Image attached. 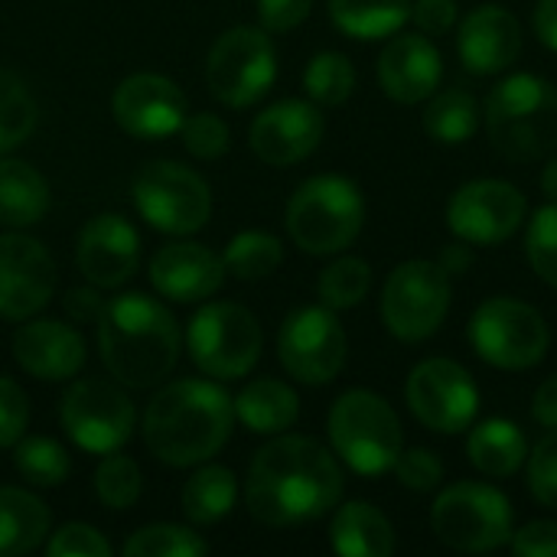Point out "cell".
I'll list each match as a JSON object with an SVG mask.
<instances>
[{"instance_id":"22","label":"cell","mask_w":557,"mask_h":557,"mask_svg":"<svg viewBox=\"0 0 557 557\" xmlns=\"http://www.w3.org/2000/svg\"><path fill=\"white\" fill-rule=\"evenodd\" d=\"M225 274H228L225 261L196 242H173V245L160 248L157 258L150 261L153 287L163 297L180 300V304L212 297L222 287Z\"/></svg>"},{"instance_id":"48","label":"cell","mask_w":557,"mask_h":557,"mask_svg":"<svg viewBox=\"0 0 557 557\" xmlns=\"http://www.w3.org/2000/svg\"><path fill=\"white\" fill-rule=\"evenodd\" d=\"M512 552L519 557H557V522H529L512 535Z\"/></svg>"},{"instance_id":"4","label":"cell","mask_w":557,"mask_h":557,"mask_svg":"<svg viewBox=\"0 0 557 557\" xmlns=\"http://www.w3.org/2000/svg\"><path fill=\"white\" fill-rule=\"evenodd\" d=\"M486 131L512 163L548 157L557 147V88L529 72L503 78L486 98Z\"/></svg>"},{"instance_id":"28","label":"cell","mask_w":557,"mask_h":557,"mask_svg":"<svg viewBox=\"0 0 557 557\" xmlns=\"http://www.w3.org/2000/svg\"><path fill=\"white\" fill-rule=\"evenodd\" d=\"M235 414L255 434H281L297 421L300 401L290 385H284L277 379H258L238 392Z\"/></svg>"},{"instance_id":"50","label":"cell","mask_w":557,"mask_h":557,"mask_svg":"<svg viewBox=\"0 0 557 557\" xmlns=\"http://www.w3.org/2000/svg\"><path fill=\"white\" fill-rule=\"evenodd\" d=\"M532 418L542 424V428H557V375L545 379L542 388L535 392V401H532Z\"/></svg>"},{"instance_id":"23","label":"cell","mask_w":557,"mask_h":557,"mask_svg":"<svg viewBox=\"0 0 557 557\" xmlns=\"http://www.w3.org/2000/svg\"><path fill=\"white\" fill-rule=\"evenodd\" d=\"M13 359L33 379L62 382L85 366V339L59 320H33L13 336Z\"/></svg>"},{"instance_id":"13","label":"cell","mask_w":557,"mask_h":557,"mask_svg":"<svg viewBox=\"0 0 557 557\" xmlns=\"http://www.w3.org/2000/svg\"><path fill=\"white\" fill-rule=\"evenodd\" d=\"M62 428L88 454H114L134 434L131 398L101 379H78L62 398Z\"/></svg>"},{"instance_id":"32","label":"cell","mask_w":557,"mask_h":557,"mask_svg":"<svg viewBox=\"0 0 557 557\" xmlns=\"http://www.w3.org/2000/svg\"><path fill=\"white\" fill-rule=\"evenodd\" d=\"M480 127V104L470 91L463 88H450L431 98L428 111H424V131L454 147V144H467Z\"/></svg>"},{"instance_id":"24","label":"cell","mask_w":557,"mask_h":557,"mask_svg":"<svg viewBox=\"0 0 557 557\" xmlns=\"http://www.w3.org/2000/svg\"><path fill=\"white\" fill-rule=\"evenodd\" d=\"M441 52L428 36H395L379 55V82L401 104L428 101L441 82Z\"/></svg>"},{"instance_id":"30","label":"cell","mask_w":557,"mask_h":557,"mask_svg":"<svg viewBox=\"0 0 557 557\" xmlns=\"http://www.w3.org/2000/svg\"><path fill=\"white\" fill-rule=\"evenodd\" d=\"M330 16L352 39H382L411 20V0H330Z\"/></svg>"},{"instance_id":"39","label":"cell","mask_w":557,"mask_h":557,"mask_svg":"<svg viewBox=\"0 0 557 557\" xmlns=\"http://www.w3.org/2000/svg\"><path fill=\"white\" fill-rule=\"evenodd\" d=\"M206 542L183 525H147L124 542V557H199Z\"/></svg>"},{"instance_id":"1","label":"cell","mask_w":557,"mask_h":557,"mask_svg":"<svg viewBox=\"0 0 557 557\" xmlns=\"http://www.w3.org/2000/svg\"><path fill=\"white\" fill-rule=\"evenodd\" d=\"M343 496V470L310 437H277L258 450L245 483L248 512L271 529L326 516Z\"/></svg>"},{"instance_id":"34","label":"cell","mask_w":557,"mask_h":557,"mask_svg":"<svg viewBox=\"0 0 557 557\" xmlns=\"http://www.w3.org/2000/svg\"><path fill=\"white\" fill-rule=\"evenodd\" d=\"M36 101L26 82L7 69H0V153L20 147L36 127Z\"/></svg>"},{"instance_id":"41","label":"cell","mask_w":557,"mask_h":557,"mask_svg":"<svg viewBox=\"0 0 557 557\" xmlns=\"http://www.w3.org/2000/svg\"><path fill=\"white\" fill-rule=\"evenodd\" d=\"M183 147L199 160H215L228 150V124L219 114H189L180 124Z\"/></svg>"},{"instance_id":"37","label":"cell","mask_w":557,"mask_h":557,"mask_svg":"<svg viewBox=\"0 0 557 557\" xmlns=\"http://www.w3.org/2000/svg\"><path fill=\"white\" fill-rule=\"evenodd\" d=\"M304 88L317 104H343L356 88V69L343 52H320L304 72Z\"/></svg>"},{"instance_id":"27","label":"cell","mask_w":557,"mask_h":557,"mask_svg":"<svg viewBox=\"0 0 557 557\" xmlns=\"http://www.w3.org/2000/svg\"><path fill=\"white\" fill-rule=\"evenodd\" d=\"M467 454L480 473H486L493 480H506L525 463L529 441L519 431V424L493 418V421H483L473 428V434L467 441Z\"/></svg>"},{"instance_id":"17","label":"cell","mask_w":557,"mask_h":557,"mask_svg":"<svg viewBox=\"0 0 557 557\" xmlns=\"http://www.w3.org/2000/svg\"><path fill=\"white\" fill-rule=\"evenodd\" d=\"M55 290V264L49 251L20 232L0 235V317L26 320L39 313Z\"/></svg>"},{"instance_id":"31","label":"cell","mask_w":557,"mask_h":557,"mask_svg":"<svg viewBox=\"0 0 557 557\" xmlns=\"http://www.w3.org/2000/svg\"><path fill=\"white\" fill-rule=\"evenodd\" d=\"M235 476L225 467H202L183 486V512L193 525H212L235 506Z\"/></svg>"},{"instance_id":"14","label":"cell","mask_w":557,"mask_h":557,"mask_svg":"<svg viewBox=\"0 0 557 557\" xmlns=\"http://www.w3.org/2000/svg\"><path fill=\"white\" fill-rule=\"evenodd\" d=\"M284 369L304 385H326L346 366V330L330 307L294 310L277 333Z\"/></svg>"},{"instance_id":"10","label":"cell","mask_w":557,"mask_h":557,"mask_svg":"<svg viewBox=\"0 0 557 557\" xmlns=\"http://www.w3.org/2000/svg\"><path fill=\"white\" fill-rule=\"evenodd\" d=\"M134 202L137 212L166 235L199 232L212 215L209 183L173 160L147 163L134 176Z\"/></svg>"},{"instance_id":"38","label":"cell","mask_w":557,"mask_h":557,"mask_svg":"<svg viewBox=\"0 0 557 557\" xmlns=\"http://www.w3.org/2000/svg\"><path fill=\"white\" fill-rule=\"evenodd\" d=\"M140 467L124 457V454H104V460L98 463L95 470V493L98 499L114 509V512H124L131 509L137 499H140Z\"/></svg>"},{"instance_id":"43","label":"cell","mask_w":557,"mask_h":557,"mask_svg":"<svg viewBox=\"0 0 557 557\" xmlns=\"http://www.w3.org/2000/svg\"><path fill=\"white\" fill-rule=\"evenodd\" d=\"M392 470L398 473V483L414 490V493H431L444 480V463L437 460V454H431L424 447L401 450V457L395 460Z\"/></svg>"},{"instance_id":"18","label":"cell","mask_w":557,"mask_h":557,"mask_svg":"<svg viewBox=\"0 0 557 557\" xmlns=\"http://www.w3.org/2000/svg\"><path fill=\"white\" fill-rule=\"evenodd\" d=\"M114 117L127 134L140 140L166 137L180 131V124L186 121V98L170 78L153 72H137L117 85Z\"/></svg>"},{"instance_id":"35","label":"cell","mask_w":557,"mask_h":557,"mask_svg":"<svg viewBox=\"0 0 557 557\" xmlns=\"http://www.w3.org/2000/svg\"><path fill=\"white\" fill-rule=\"evenodd\" d=\"M13 463H16L20 476L33 486H62L72 470L62 444H55L49 437H26V441L20 437Z\"/></svg>"},{"instance_id":"49","label":"cell","mask_w":557,"mask_h":557,"mask_svg":"<svg viewBox=\"0 0 557 557\" xmlns=\"http://www.w3.org/2000/svg\"><path fill=\"white\" fill-rule=\"evenodd\" d=\"M65 313L75 320V323H98L101 313H104V297L91 287H82V290H69L65 297Z\"/></svg>"},{"instance_id":"20","label":"cell","mask_w":557,"mask_h":557,"mask_svg":"<svg viewBox=\"0 0 557 557\" xmlns=\"http://www.w3.org/2000/svg\"><path fill=\"white\" fill-rule=\"evenodd\" d=\"M78 271L95 287H121L140 261V238L124 215L104 212L85 222L75 245Z\"/></svg>"},{"instance_id":"21","label":"cell","mask_w":557,"mask_h":557,"mask_svg":"<svg viewBox=\"0 0 557 557\" xmlns=\"http://www.w3.org/2000/svg\"><path fill=\"white\" fill-rule=\"evenodd\" d=\"M457 49H460L463 65L476 75L506 72L522 52V26L506 7H496V3L476 7L460 23Z\"/></svg>"},{"instance_id":"3","label":"cell","mask_w":557,"mask_h":557,"mask_svg":"<svg viewBox=\"0 0 557 557\" xmlns=\"http://www.w3.org/2000/svg\"><path fill=\"white\" fill-rule=\"evenodd\" d=\"M98 352L104 369L131 388L163 382L180 359V326L173 313L147 294H121L98 320Z\"/></svg>"},{"instance_id":"11","label":"cell","mask_w":557,"mask_h":557,"mask_svg":"<svg viewBox=\"0 0 557 557\" xmlns=\"http://www.w3.org/2000/svg\"><path fill=\"white\" fill-rule=\"evenodd\" d=\"M450 310V274L431 261L398 264L382 290V320L405 339L421 343L434 336Z\"/></svg>"},{"instance_id":"6","label":"cell","mask_w":557,"mask_h":557,"mask_svg":"<svg viewBox=\"0 0 557 557\" xmlns=\"http://www.w3.org/2000/svg\"><path fill=\"white\" fill-rule=\"evenodd\" d=\"M333 450L362 476H379L395 467L405 450L401 421L392 405L366 388L346 392L330 411Z\"/></svg>"},{"instance_id":"12","label":"cell","mask_w":557,"mask_h":557,"mask_svg":"<svg viewBox=\"0 0 557 557\" xmlns=\"http://www.w3.org/2000/svg\"><path fill=\"white\" fill-rule=\"evenodd\" d=\"M277 75V55L271 39L255 26L225 29L206 59L209 91L228 108L255 104Z\"/></svg>"},{"instance_id":"53","label":"cell","mask_w":557,"mask_h":557,"mask_svg":"<svg viewBox=\"0 0 557 557\" xmlns=\"http://www.w3.org/2000/svg\"><path fill=\"white\" fill-rule=\"evenodd\" d=\"M542 193L557 202V157L555 160H548V166H545V173H542Z\"/></svg>"},{"instance_id":"26","label":"cell","mask_w":557,"mask_h":557,"mask_svg":"<svg viewBox=\"0 0 557 557\" xmlns=\"http://www.w3.org/2000/svg\"><path fill=\"white\" fill-rule=\"evenodd\" d=\"M49 532V509L26 490L0 486V557L36 552Z\"/></svg>"},{"instance_id":"7","label":"cell","mask_w":557,"mask_h":557,"mask_svg":"<svg viewBox=\"0 0 557 557\" xmlns=\"http://www.w3.org/2000/svg\"><path fill=\"white\" fill-rule=\"evenodd\" d=\"M431 525L447 548L483 555L503 548L512 539V506L493 486L457 483L437 496Z\"/></svg>"},{"instance_id":"47","label":"cell","mask_w":557,"mask_h":557,"mask_svg":"<svg viewBox=\"0 0 557 557\" xmlns=\"http://www.w3.org/2000/svg\"><path fill=\"white\" fill-rule=\"evenodd\" d=\"M411 20L424 36H444L457 23V3L454 0H418L411 3Z\"/></svg>"},{"instance_id":"44","label":"cell","mask_w":557,"mask_h":557,"mask_svg":"<svg viewBox=\"0 0 557 557\" xmlns=\"http://www.w3.org/2000/svg\"><path fill=\"white\" fill-rule=\"evenodd\" d=\"M46 552H49V557H108L111 555V545H108V539L98 529L72 522V525H62L49 539Z\"/></svg>"},{"instance_id":"42","label":"cell","mask_w":557,"mask_h":557,"mask_svg":"<svg viewBox=\"0 0 557 557\" xmlns=\"http://www.w3.org/2000/svg\"><path fill=\"white\" fill-rule=\"evenodd\" d=\"M525 460H529V490H532V496L542 506L557 509V428H552V434L535 444V450H529Z\"/></svg>"},{"instance_id":"52","label":"cell","mask_w":557,"mask_h":557,"mask_svg":"<svg viewBox=\"0 0 557 557\" xmlns=\"http://www.w3.org/2000/svg\"><path fill=\"white\" fill-rule=\"evenodd\" d=\"M450 277L454 274H467L470 271V264H473V251H470V242L467 245H447L444 251H441V261H437Z\"/></svg>"},{"instance_id":"29","label":"cell","mask_w":557,"mask_h":557,"mask_svg":"<svg viewBox=\"0 0 557 557\" xmlns=\"http://www.w3.org/2000/svg\"><path fill=\"white\" fill-rule=\"evenodd\" d=\"M49 209L46 180L23 160H0V225H36Z\"/></svg>"},{"instance_id":"16","label":"cell","mask_w":557,"mask_h":557,"mask_svg":"<svg viewBox=\"0 0 557 557\" xmlns=\"http://www.w3.org/2000/svg\"><path fill=\"white\" fill-rule=\"evenodd\" d=\"M525 196L503 180H473L460 186L447 206V225L460 242L470 245H499L525 219Z\"/></svg>"},{"instance_id":"9","label":"cell","mask_w":557,"mask_h":557,"mask_svg":"<svg viewBox=\"0 0 557 557\" xmlns=\"http://www.w3.org/2000/svg\"><path fill=\"white\" fill-rule=\"evenodd\" d=\"M261 343L264 336L255 313L238 304H209L186 330L193 362L215 379L248 375L261 356Z\"/></svg>"},{"instance_id":"25","label":"cell","mask_w":557,"mask_h":557,"mask_svg":"<svg viewBox=\"0 0 557 557\" xmlns=\"http://www.w3.org/2000/svg\"><path fill=\"white\" fill-rule=\"evenodd\" d=\"M330 542L343 557H388L395 552V529L375 506L346 503L333 519Z\"/></svg>"},{"instance_id":"46","label":"cell","mask_w":557,"mask_h":557,"mask_svg":"<svg viewBox=\"0 0 557 557\" xmlns=\"http://www.w3.org/2000/svg\"><path fill=\"white\" fill-rule=\"evenodd\" d=\"M313 10V0H258V16L264 29L271 33H287L300 26Z\"/></svg>"},{"instance_id":"15","label":"cell","mask_w":557,"mask_h":557,"mask_svg":"<svg viewBox=\"0 0 557 557\" xmlns=\"http://www.w3.org/2000/svg\"><path fill=\"white\" fill-rule=\"evenodd\" d=\"M408 405L414 418L437 434H460L480 411L476 382L454 359H428L408 375Z\"/></svg>"},{"instance_id":"36","label":"cell","mask_w":557,"mask_h":557,"mask_svg":"<svg viewBox=\"0 0 557 557\" xmlns=\"http://www.w3.org/2000/svg\"><path fill=\"white\" fill-rule=\"evenodd\" d=\"M372 287V268L362 258H339L320 274V300L330 310H349L366 300Z\"/></svg>"},{"instance_id":"33","label":"cell","mask_w":557,"mask_h":557,"mask_svg":"<svg viewBox=\"0 0 557 557\" xmlns=\"http://www.w3.org/2000/svg\"><path fill=\"white\" fill-rule=\"evenodd\" d=\"M281 258H284V248L271 232H242L228 242V248L222 255L225 271L235 274L238 281L268 277L271 271H277Z\"/></svg>"},{"instance_id":"2","label":"cell","mask_w":557,"mask_h":557,"mask_svg":"<svg viewBox=\"0 0 557 557\" xmlns=\"http://www.w3.org/2000/svg\"><path fill=\"white\" fill-rule=\"evenodd\" d=\"M235 401L212 382L183 379L157 392L144 414L147 450L170 467H196L219 454L232 434Z\"/></svg>"},{"instance_id":"45","label":"cell","mask_w":557,"mask_h":557,"mask_svg":"<svg viewBox=\"0 0 557 557\" xmlns=\"http://www.w3.org/2000/svg\"><path fill=\"white\" fill-rule=\"evenodd\" d=\"M29 421L26 395L16 382L0 375V447H16Z\"/></svg>"},{"instance_id":"40","label":"cell","mask_w":557,"mask_h":557,"mask_svg":"<svg viewBox=\"0 0 557 557\" xmlns=\"http://www.w3.org/2000/svg\"><path fill=\"white\" fill-rule=\"evenodd\" d=\"M525 251H529L535 274L557 287V202L532 215L529 235H525Z\"/></svg>"},{"instance_id":"5","label":"cell","mask_w":557,"mask_h":557,"mask_svg":"<svg viewBox=\"0 0 557 557\" xmlns=\"http://www.w3.org/2000/svg\"><path fill=\"white\" fill-rule=\"evenodd\" d=\"M366 202L346 176H313L297 186L287 206V232L307 255H336L362 232Z\"/></svg>"},{"instance_id":"19","label":"cell","mask_w":557,"mask_h":557,"mask_svg":"<svg viewBox=\"0 0 557 557\" xmlns=\"http://www.w3.org/2000/svg\"><path fill=\"white\" fill-rule=\"evenodd\" d=\"M251 150L271 166H290L310 157L323 140V114L310 101H277L251 124Z\"/></svg>"},{"instance_id":"51","label":"cell","mask_w":557,"mask_h":557,"mask_svg":"<svg viewBox=\"0 0 557 557\" xmlns=\"http://www.w3.org/2000/svg\"><path fill=\"white\" fill-rule=\"evenodd\" d=\"M535 33L539 39L557 52V0H539L535 10Z\"/></svg>"},{"instance_id":"8","label":"cell","mask_w":557,"mask_h":557,"mask_svg":"<svg viewBox=\"0 0 557 557\" xmlns=\"http://www.w3.org/2000/svg\"><path fill=\"white\" fill-rule=\"evenodd\" d=\"M548 323L545 317L512 297H493L476 307L470 320V343L480 359L496 369H532L548 352Z\"/></svg>"}]
</instances>
